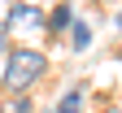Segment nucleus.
<instances>
[{
	"instance_id": "obj_1",
	"label": "nucleus",
	"mask_w": 122,
	"mask_h": 113,
	"mask_svg": "<svg viewBox=\"0 0 122 113\" xmlns=\"http://www.w3.org/2000/svg\"><path fill=\"white\" fill-rule=\"evenodd\" d=\"M44 74H48V57H44L39 48H13L9 61H5V87H9L13 96L30 91Z\"/></svg>"
},
{
	"instance_id": "obj_2",
	"label": "nucleus",
	"mask_w": 122,
	"mask_h": 113,
	"mask_svg": "<svg viewBox=\"0 0 122 113\" xmlns=\"http://www.w3.org/2000/svg\"><path fill=\"white\" fill-rule=\"evenodd\" d=\"M70 48H74V52H87V48H92V26L79 22V18H74V26H70Z\"/></svg>"
},
{
	"instance_id": "obj_3",
	"label": "nucleus",
	"mask_w": 122,
	"mask_h": 113,
	"mask_svg": "<svg viewBox=\"0 0 122 113\" xmlns=\"http://www.w3.org/2000/svg\"><path fill=\"white\" fill-rule=\"evenodd\" d=\"M70 26H74V5H57V9H52L48 30H52V35H61V30H70Z\"/></svg>"
},
{
	"instance_id": "obj_4",
	"label": "nucleus",
	"mask_w": 122,
	"mask_h": 113,
	"mask_svg": "<svg viewBox=\"0 0 122 113\" xmlns=\"http://www.w3.org/2000/svg\"><path fill=\"white\" fill-rule=\"evenodd\" d=\"M79 109H83V91H79V87H70V91L57 100V113H79Z\"/></svg>"
},
{
	"instance_id": "obj_5",
	"label": "nucleus",
	"mask_w": 122,
	"mask_h": 113,
	"mask_svg": "<svg viewBox=\"0 0 122 113\" xmlns=\"http://www.w3.org/2000/svg\"><path fill=\"white\" fill-rule=\"evenodd\" d=\"M26 109H30V100H26V91H22L18 100H13V113H26Z\"/></svg>"
},
{
	"instance_id": "obj_6",
	"label": "nucleus",
	"mask_w": 122,
	"mask_h": 113,
	"mask_svg": "<svg viewBox=\"0 0 122 113\" xmlns=\"http://www.w3.org/2000/svg\"><path fill=\"white\" fill-rule=\"evenodd\" d=\"M118 26H122V13H118Z\"/></svg>"
},
{
	"instance_id": "obj_7",
	"label": "nucleus",
	"mask_w": 122,
	"mask_h": 113,
	"mask_svg": "<svg viewBox=\"0 0 122 113\" xmlns=\"http://www.w3.org/2000/svg\"><path fill=\"white\" fill-rule=\"evenodd\" d=\"M109 113H122V109H109Z\"/></svg>"
},
{
	"instance_id": "obj_8",
	"label": "nucleus",
	"mask_w": 122,
	"mask_h": 113,
	"mask_svg": "<svg viewBox=\"0 0 122 113\" xmlns=\"http://www.w3.org/2000/svg\"><path fill=\"white\" fill-rule=\"evenodd\" d=\"M0 113H9V109H0Z\"/></svg>"
}]
</instances>
